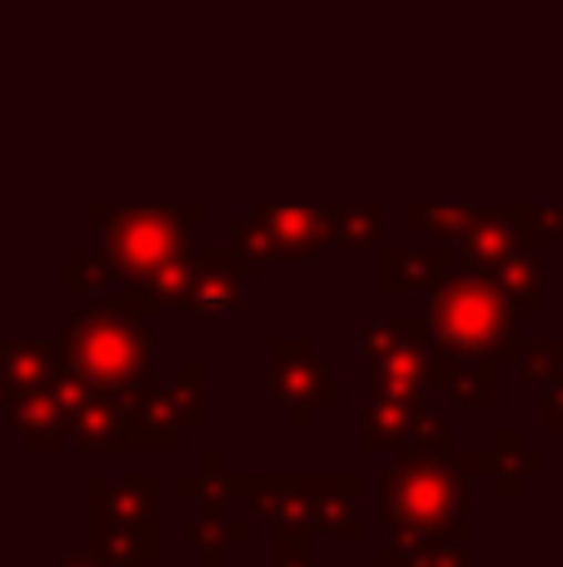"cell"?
I'll list each match as a JSON object with an SVG mask.
<instances>
[{"label":"cell","mask_w":563,"mask_h":567,"mask_svg":"<svg viewBox=\"0 0 563 567\" xmlns=\"http://www.w3.org/2000/svg\"><path fill=\"white\" fill-rule=\"evenodd\" d=\"M549 419H554V423H563V393H559L554 403H549Z\"/></svg>","instance_id":"6da1fadb"}]
</instances>
